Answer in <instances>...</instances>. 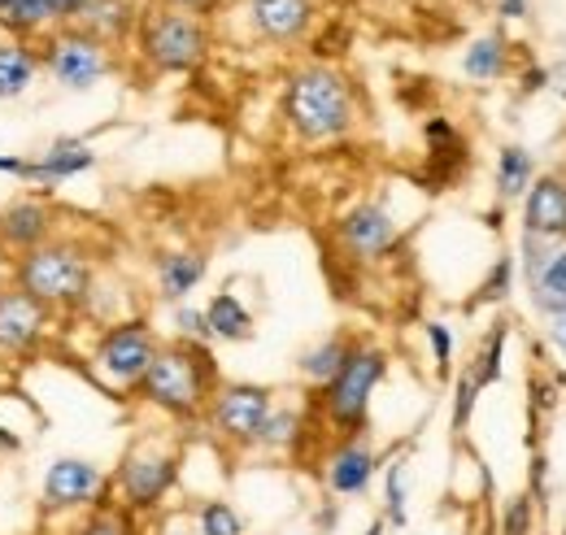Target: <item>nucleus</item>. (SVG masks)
Listing matches in <instances>:
<instances>
[{
  "label": "nucleus",
  "mask_w": 566,
  "mask_h": 535,
  "mask_svg": "<svg viewBox=\"0 0 566 535\" xmlns=\"http://www.w3.org/2000/svg\"><path fill=\"white\" fill-rule=\"evenodd\" d=\"M314 0H249V22L262 40L271 44H292L310 31Z\"/></svg>",
  "instance_id": "15"
},
{
  "label": "nucleus",
  "mask_w": 566,
  "mask_h": 535,
  "mask_svg": "<svg viewBox=\"0 0 566 535\" xmlns=\"http://www.w3.org/2000/svg\"><path fill=\"white\" fill-rule=\"evenodd\" d=\"M40 66L62 92H92L101 78L114 74V53L105 40L87 35L83 27H53L40 35Z\"/></svg>",
  "instance_id": "5"
},
{
  "label": "nucleus",
  "mask_w": 566,
  "mask_h": 535,
  "mask_svg": "<svg viewBox=\"0 0 566 535\" xmlns=\"http://www.w3.org/2000/svg\"><path fill=\"white\" fill-rule=\"evenodd\" d=\"M153 535H175V532H153Z\"/></svg>",
  "instance_id": "42"
},
{
  "label": "nucleus",
  "mask_w": 566,
  "mask_h": 535,
  "mask_svg": "<svg viewBox=\"0 0 566 535\" xmlns=\"http://www.w3.org/2000/svg\"><path fill=\"white\" fill-rule=\"evenodd\" d=\"M554 339H558V348L566 353V314H558V323H554Z\"/></svg>",
  "instance_id": "39"
},
{
  "label": "nucleus",
  "mask_w": 566,
  "mask_h": 535,
  "mask_svg": "<svg viewBox=\"0 0 566 535\" xmlns=\"http://www.w3.org/2000/svg\"><path fill=\"white\" fill-rule=\"evenodd\" d=\"M527 527H532V505H527V496H518V501L505 510L501 535H527Z\"/></svg>",
  "instance_id": "33"
},
{
  "label": "nucleus",
  "mask_w": 566,
  "mask_h": 535,
  "mask_svg": "<svg viewBox=\"0 0 566 535\" xmlns=\"http://www.w3.org/2000/svg\"><path fill=\"white\" fill-rule=\"evenodd\" d=\"M9 283L44 305L53 318H78L96 296V258L83 240L57 231L49 244L9 262Z\"/></svg>",
  "instance_id": "1"
},
{
  "label": "nucleus",
  "mask_w": 566,
  "mask_h": 535,
  "mask_svg": "<svg viewBox=\"0 0 566 535\" xmlns=\"http://www.w3.org/2000/svg\"><path fill=\"white\" fill-rule=\"evenodd\" d=\"M505 292H510V258H501V262H496L493 274H489V279H484V287H480V296H484V301H501Z\"/></svg>",
  "instance_id": "34"
},
{
  "label": "nucleus",
  "mask_w": 566,
  "mask_h": 535,
  "mask_svg": "<svg viewBox=\"0 0 566 535\" xmlns=\"http://www.w3.org/2000/svg\"><path fill=\"white\" fill-rule=\"evenodd\" d=\"M74 27H83L87 35H96V40H105V44H114V40H123L127 27H132V4H127V0H87Z\"/></svg>",
  "instance_id": "21"
},
{
  "label": "nucleus",
  "mask_w": 566,
  "mask_h": 535,
  "mask_svg": "<svg viewBox=\"0 0 566 535\" xmlns=\"http://www.w3.org/2000/svg\"><path fill=\"white\" fill-rule=\"evenodd\" d=\"M9 453H22V436L0 422V458H9Z\"/></svg>",
  "instance_id": "36"
},
{
  "label": "nucleus",
  "mask_w": 566,
  "mask_h": 535,
  "mask_svg": "<svg viewBox=\"0 0 566 535\" xmlns=\"http://www.w3.org/2000/svg\"><path fill=\"white\" fill-rule=\"evenodd\" d=\"M501 344H505V332L496 327V332L489 335V344H484V353H480V361L471 366V375L480 379V388H484V384H493L496 375H501Z\"/></svg>",
  "instance_id": "30"
},
{
  "label": "nucleus",
  "mask_w": 566,
  "mask_h": 535,
  "mask_svg": "<svg viewBox=\"0 0 566 535\" xmlns=\"http://www.w3.org/2000/svg\"><path fill=\"white\" fill-rule=\"evenodd\" d=\"M366 535H384V523H370V532Z\"/></svg>",
  "instance_id": "41"
},
{
  "label": "nucleus",
  "mask_w": 566,
  "mask_h": 535,
  "mask_svg": "<svg viewBox=\"0 0 566 535\" xmlns=\"http://www.w3.org/2000/svg\"><path fill=\"white\" fill-rule=\"evenodd\" d=\"M210 35L184 9H153L140 22V57L161 74H184L206 62Z\"/></svg>",
  "instance_id": "7"
},
{
  "label": "nucleus",
  "mask_w": 566,
  "mask_h": 535,
  "mask_svg": "<svg viewBox=\"0 0 566 535\" xmlns=\"http://www.w3.org/2000/svg\"><path fill=\"white\" fill-rule=\"evenodd\" d=\"M527 279H532V292H536L541 310L566 314V249L532 253L527 258Z\"/></svg>",
  "instance_id": "19"
},
{
  "label": "nucleus",
  "mask_w": 566,
  "mask_h": 535,
  "mask_svg": "<svg viewBox=\"0 0 566 535\" xmlns=\"http://www.w3.org/2000/svg\"><path fill=\"white\" fill-rule=\"evenodd\" d=\"M4 283H9V266H4V262H0V287H4Z\"/></svg>",
  "instance_id": "40"
},
{
  "label": "nucleus",
  "mask_w": 566,
  "mask_h": 535,
  "mask_svg": "<svg viewBox=\"0 0 566 535\" xmlns=\"http://www.w3.org/2000/svg\"><path fill=\"white\" fill-rule=\"evenodd\" d=\"M206 323H210V335H218V339H253V314L240 305L235 292L213 296L206 305Z\"/></svg>",
  "instance_id": "23"
},
{
  "label": "nucleus",
  "mask_w": 566,
  "mask_h": 535,
  "mask_svg": "<svg viewBox=\"0 0 566 535\" xmlns=\"http://www.w3.org/2000/svg\"><path fill=\"white\" fill-rule=\"evenodd\" d=\"M301 436V413L296 409H271L266 422L258 427V449H292Z\"/></svg>",
  "instance_id": "27"
},
{
  "label": "nucleus",
  "mask_w": 566,
  "mask_h": 535,
  "mask_svg": "<svg viewBox=\"0 0 566 535\" xmlns=\"http://www.w3.org/2000/svg\"><path fill=\"white\" fill-rule=\"evenodd\" d=\"M92 166H96V148H92L83 135H57L53 144H44V148L31 157V179H27V188L53 192V188L71 183L78 175H87Z\"/></svg>",
  "instance_id": "13"
},
{
  "label": "nucleus",
  "mask_w": 566,
  "mask_h": 535,
  "mask_svg": "<svg viewBox=\"0 0 566 535\" xmlns=\"http://www.w3.org/2000/svg\"><path fill=\"white\" fill-rule=\"evenodd\" d=\"M53 335V314L44 305H35L27 292H18L13 283L0 287V361L4 366H27L44 353Z\"/></svg>",
  "instance_id": "10"
},
{
  "label": "nucleus",
  "mask_w": 566,
  "mask_h": 535,
  "mask_svg": "<svg viewBox=\"0 0 566 535\" xmlns=\"http://www.w3.org/2000/svg\"><path fill=\"white\" fill-rule=\"evenodd\" d=\"M109 501H114V479L92 458L62 453L44 466V479H40V514L44 518H66V514L78 518V514L109 505Z\"/></svg>",
  "instance_id": "6"
},
{
  "label": "nucleus",
  "mask_w": 566,
  "mask_h": 535,
  "mask_svg": "<svg viewBox=\"0 0 566 535\" xmlns=\"http://www.w3.org/2000/svg\"><path fill=\"white\" fill-rule=\"evenodd\" d=\"M375 466H379L375 449H370L361 436H349V440L327 458V487H332L336 496H361V492L370 487V479H375Z\"/></svg>",
  "instance_id": "16"
},
{
  "label": "nucleus",
  "mask_w": 566,
  "mask_h": 535,
  "mask_svg": "<svg viewBox=\"0 0 566 535\" xmlns=\"http://www.w3.org/2000/svg\"><path fill=\"white\" fill-rule=\"evenodd\" d=\"M475 397H480V379L467 370V375L458 379V409H453V427H467V418H471V409H475Z\"/></svg>",
  "instance_id": "32"
},
{
  "label": "nucleus",
  "mask_w": 566,
  "mask_h": 535,
  "mask_svg": "<svg viewBox=\"0 0 566 535\" xmlns=\"http://www.w3.org/2000/svg\"><path fill=\"white\" fill-rule=\"evenodd\" d=\"M501 70H505V44H501L496 35L475 40L471 53H467V74H471V78H496Z\"/></svg>",
  "instance_id": "28"
},
{
  "label": "nucleus",
  "mask_w": 566,
  "mask_h": 535,
  "mask_svg": "<svg viewBox=\"0 0 566 535\" xmlns=\"http://www.w3.org/2000/svg\"><path fill=\"white\" fill-rule=\"evenodd\" d=\"M66 535H140V523L118 501H109V505H96V510L78 514Z\"/></svg>",
  "instance_id": "24"
},
{
  "label": "nucleus",
  "mask_w": 566,
  "mask_h": 535,
  "mask_svg": "<svg viewBox=\"0 0 566 535\" xmlns=\"http://www.w3.org/2000/svg\"><path fill=\"white\" fill-rule=\"evenodd\" d=\"M523 227L527 235H566V183L558 179H541L532 192H527V209H523Z\"/></svg>",
  "instance_id": "18"
},
{
  "label": "nucleus",
  "mask_w": 566,
  "mask_h": 535,
  "mask_svg": "<svg viewBox=\"0 0 566 535\" xmlns=\"http://www.w3.org/2000/svg\"><path fill=\"white\" fill-rule=\"evenodd\" d=\"M283 118L301 139H336L354 127V92L327 66H310L287 78Z\"/></svg>",
  "instance_id": "3"
},
{
  "label": "nucleus",
  "mask_w": 566,
  "mask_h": 535,
  "mask_svg": "<svg viewBox=\"0 0 566 535\" xmlns=\"http://www.w3.org/2000/svg\"><path fill=\"white\" fill-rule=\"evenodd\" d=\"M192 518H197V535H244V518L231 501H201Z\"/></svg>",
  "instance_id": "25"
},
{
  "label": "nucleus",
  "mask_w": 566,
  "mask_h": 535,
  "mask_svg": "<svg viewBox=\"0 0 566 535\" xmlns=\"http://www.w3.org/2000/svg\"><path fill=\"white\" fill-rule=\"evenodd\" d=\"M340 244L354 253L357 262H379L397 249V222L384 204H357L340 222Z\"/></svg>",
  "instance_id": "14"
},
{
  "label": "nucleus",
  "mask_w": 566,
  "mask_h": 535,
  "mask_svg": "<svg viewBox=\"0 0 566 535\" xmlns=\"http://www.w3.org/2000/svg\"><path fill=\"white\" fill-rule=\"evenodd\" d=\"M354 348L357 344H349L345 335H327V339H318L310 353H301V375H305L310 384H332V379L340 375V366L349 361Z\"/></svg>",
  "instance_id": "22"
},
{
  "label": "nucleus",
  "mask_w": 566,
  "mask_h": 535,
  "mask_svg": "<svg viewBox=\"0 0 566 535\" xmlns=\"http://www.w3.org/2000/svg\"><path fill=\"white\" fill-rule=\"evenodd\" d=\"M532 179V157L523 148H501V161H496V192L505 201H514Z\"/></svg>",
  "instance_id": "26"
},
{
  "label": "nucleus",
  "mask_w": 566,
  "mask_h": 535,
  "mask_svg": "<svg viewBox=\"0 0 566 535\" xmlns=\"http://www.w3.org/2000/svg\"><path fill=\"white\" fill-rule=\"evenodd\" d=\"M53 235H57V209L53 201H44V192H22L9 204H0V262L4 266L49 244Z\"/></svg>",
  "instance_id": "12"
},
{
  "label": "nucleus",
  "mask_w": 566,
  "mask_h": 535,
  "mask_svg": "<svg viewBox=\"0 0 566 535\" xmlns=\"http://www.w3.org/2000/svg\"><path fill=\"white\" fill-rule=\"evenodd\" d=\"M310 535H318V532H310Z\"/></svg>",
  "instance_id": "44"
},
{
  "label": "nucleus",
  "mask_w": 566,
  "mask_h": 535,
  "mask_svg": "<svg viewBox=\"0 0 566 535\" xmlns=\"http://www.w3.org/2000/svg\"><path fill=\"white\" fill-rule=\"evenodd\" d=\"M523 9H527V0H501V13H505V18H518Z\"/></svg>",
  "instance_id": "38"
},
{
  "label": "nucleus",
  "mask_w": 566,
  "mask_h": 535,
  "mask_svg": "<svg viewBox=\"0 0 566 535\" xmlns=\"http://www.w3.org/2000/svg\"><path fill=\"white\" fill-rule=\"evenodd\" d=\"M218 392V366L213 353L197 339H179V344H157L148 370L140 384L132 388V397L170 418H197L210 397Z\"/></svg>",
  "instance_id": "2"
},
{
  "label": "nucleus",
  "mask_w": 566,
  "mask_h": 535,
  "mask_svg": "<svg viewBox=\"0 0 566 535\" xmlns=\"http://www.w3.org/2000/svg\"><path fill=\"white\" fill-rule=\"evenodd\" d=\"M175 9H184V13H206V9H213L218 0H170Z\"/></svg>",
  "instance_id": "37"
},
{
  "label": "nucleus",
  "mask_w": 566,
  "mask_h": 535,
  "mask_svg": "<svg viewBox=\"0 0 566 535\" xmlns=\"http://www.w3.org/2000/svg\"><path fill=\"white\" fill-rule=\"evenodd\" d=\"M427 339H431L436 366H440V370H449V357H453V339H449V332H444L440 323H431V327H427Z\"/></svg>",
  "instance_id": "35"
},
{
  "label": "nucleus",
  "mask_w": 566,
  "mask_h": 535,
  "mask_svg": "<svg viewBox=\"0 0 566 535\" xmlns=\"http://www.w3.org/2000/svg\"><path fill=\"white\" fill-rule=\"evenodd\" d=\"M175 323H179L184 339H197V344H206V339H210V323H206V310H188V305H179V310H175Z\"/></svg>",
  "instance_id": "31"
},
{
  "label": "nucleus",
  "mask_w": 566,
  "mask_h": 535,
  "mask_svg": "<svg viewBox=\"0 0 566 535\" xmlns=\"http://www.w3.org/2000/svg\"><path fill=\"white\" fill-rule=\"evenodd\" d=\"M206 258L201 253H166V258H157V296L161 301H184L201 279H206Z\"/></svg>",
  "instance_id": "20"
},
{
  "label": "nucleus",
  "mask_w": 566,
  "mask_h": 535,
  "mask_svg": "<svg viewBox=\"0 0 566 535\" xmlns=\"http://www.w3.org/2000/svg\"><path fill=\"white\" fill-rule=\"evenodd\" d=\"M271 409H275L271 392L258 388V384H227V388H218L210 397V405H206L213 436L227 440V444H240V449L258 440V427L266 422Z\"/></svg>",
  "instance_id": "11"
},
{
  "label": "nucleus",
  "mask_w": 566,
  "mask_h": 535,
  "mask_svg": "<svg viewBox=\"0 0 566 535\" xmlns=\"http://www.w3.org/2000/svg\"><path fill=\"white\" fill-rule=\"evenodd\" d=\"M384 370H388L384 348L357 344L354 353H349V361L340 366V375H336L332 384H323V409H327V418H332L340 431H349V436L361 431L366 409H370V392L379 388Z\"/></svg>",
  "instance_id": "8"
},
{
  "label": "nucleus",
  "mask_w": 566,
  "mask_h": 535,
  "mask_svg": "<svg viewBox=\"0 0 566 535\" xmlns=\"http://www.w3.org/2000/svg\"><path fill=\"white\" fill-rule=\"evenodd\" d=\"M109 479H114V501L132 518L157 514L179 483V453L157 440H136Z\"/></svg>",
  "instance_id": "4"
},
{
  "label": "nucleus",
  "mask_w": 566,
  "mask_h": 535,
  "mask_svg": "<svg viewBox=\"0 0 566 535\" xmlns=\"http://www.w3.org/2000/svg\"><path fill=\"white\" fill-rule=\"evenodd\" d=\"M4 4H9V0H0V9H4Z\"/></svg>",
  "instance_id": "43"
},
{
  "label": "nucleus",
  "mask_w": 566,
  "mask_h": 535,
  "mask_svg": "<svg viewBox=\"0 0 566 535\" xmlns=\"http://www.w3.org/2000/svg\"><path fill=\"white\" fill-rule=\"evenodd\" d=\"M384 518L392 527L406 523V462H392L388 466V483H384Z\"/></svg>",
  "instance_id": "29"
},
{
  "label": "nucleus",
  "mask_w": 566,
  "mask_h": 535,
  "mask_svg": "<svg viewBox=\"0 0 566 535\" xmlns=\"http://www.w3.org/2000/svg\"><path fill=\"white\" fill-rule=\"evenodd\" d=\"M40 49L27 40H4L0 35V101H22L40 83Z\"/></svg>",
  "instance_id": "17"
},
{
  "label": "nucleus",
  "mask_w": 566,
  "mask_h": 535,
  "mask_svg": "<svg viewBox=\"0 0 566 535\" xmlns=\"http://www.w3.org/2000/svg\"><path fill=\"white\" fill-rule=\"evenodd\" d=\"M157 353V335L144 318H127V323H114L96 335L92 344V370L101 384H109L114 392H132L140 384V375L148 370Z\"/></svg>",
  "instance_id": "9"
}]
</instances>
